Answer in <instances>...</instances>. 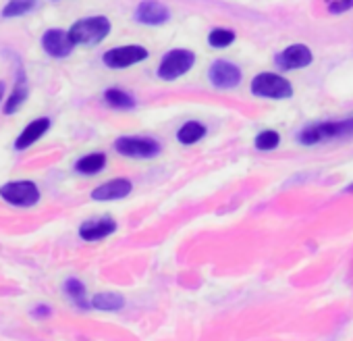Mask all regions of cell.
Listing matches in <instances>:
<instances>
[{"instance_id": "6da1fadb", "label": "cell", "mask_w": 353, "mask_h": 341, "mask_svg": "<svg viewBox=\"0 0 353 341\" xmlns=\"http://www.w3.org/2000/svg\"><path fill=\"white\" fill-rule=\"evenodd\" d=\"M353 135V119L347 121H324V123H316L305 127L299 133V142L305 146L318 144V142H326V139H336V137H349Z\"/></svg>"}, {"instance_id": "7a4b0ae2", "label": "cell", "mask_w": 353, "mask_h": 341, "mask_svg": "<svg viewBox=\"0 0 353 341\" xmlns=\"http://www.w3.org/2000/svg\"><path fill=\"white\" fill-rule=\"evenodd\" d=\"M108 32H110V21L106 17H88V19H79L77 23H73V28L69 30V36L73 44L94 46L102 42L108 36Z\"/></svg>"}, {"instance_id": "3957f363", "label": "cell", "mask_w": 353, "mask_h": 341, "mask_svg": "<svg viewBox=\"0 0 353 341\" xmlns=\"http://www.w3.org/2000/svg\"><path fill=\"white\" fill-rule=\"evenodd\" d=\"M252 92L262 98L281 100V98H289L293 94V88L285 77H281L276 73H260L252 81Z\"/></svg>"}, {"instance_id": "277c9868", "label": "cell", "mask_w": 353, "mask_h": 341, "mask_svg": "<svg viewBox=\"0 0 353 341\" xmlns=\"http://www.w3.org/2000/svg\"><path fill=\"white\" fill-rule=\"evenodd\" d=\"M196 63V55L192 50H170L162 57V63L158 67V75L162 79H176L183 73H188Z\"/></svg>"}, {"instance_id": "5b68a950", "label": "cell", "mask_w": 353, "mask_h": 341, "mask_svg": "<svg viewBox=\"0 0 353 341\" xmlns=\"http://www.w3.org/2000/svg\"><path fill=\"white\" fill-rule=\"evenodd\" d=\"M0 196L13 206H34L40 200V190L32 182H13L0 188Z\"/></svg>"}, {"instance_id": "8992f818", "label": "cell", "mask_w": 353, "mask_h": 341, "mask_svg": "<svg viewBox=\"0 0 353 341\" xmlns=\"http://www.w3.org/2000/svg\"><path fill=\"white\" fill-rule=\"evenodd\" d=\"M114 148L123 156L133 158H152L160 152V144L150 137H119Z\"/></svg>"}, {"instance_id": "52a82bcc", "label": "cell", "mask_w": 353, "mask_h": 341, "mask_svg": "<svg viewBox=\"0 0 353 341\" xmlns=\"http://www.w3.org/2000/svg\"><path fill=\"white\" fill-rule=\"evenodd\" d=\"M143 59H148V50L143 46H137V44L112 48L104 55V63L110 69H125V67H131L135 63H141Z\"/></svg>"}, {"instance_id": "ba28073f", "label": "cell", "mask_w": 353, "mask_h": 341, "mask_svg": "<svg viewBox=\"0 0 353 341\" xmlns=\"http://www.w3.org/2000/svg\"><path fill=\"white\" fill-rule=\"evenodd\" d=\"M210 81L221 90H231L241 84V69L229 61H216L210 67Z\"/></svg>"}, {"instance_id": "9c48e42d", "label": "cell", "mask_w": 353, "mask_h": 341, "mask_svg": "<svg viewBox=\"0 0 353 341\" xmlns=\"http://www.w3.org/2000/svg\"><path fill=\"white\" fill-rule=\"evenodd\" d=\"M42 46L44 50L50 55V57H57V59H63V57H69L71 50H73V40L69 36V32H61V30H48L42 38Z\"/></svg>"}, {"instance_id": "30bf717a", "label": "cell", "mask_w": 353, "mask_h": 341, "mask_svg": "<svg viewBox=\"0 0 353 341\" xmlns=\"http://www.w3.org/2000/svg\"><path fill=\"white\" fill-rule=\"evenodd\" d=\"M310 63H312V52L303 44H293L276 57V65L285 71L301 69V67H307Z\"/></svg>"}, {"instance_id": "8fae6325", "label": "cell", "mask_w": 353, "mask_h": 341, "mask_svg": "<svg viewBox=\"0 0 353 341\" xmlns=\"http://www.w3.org/2000/svg\"><path fill=\"white\" fill-rule=\"evenodd\" d=\"M170 17L168 9L158 0H143L135 11V19L143 26H162Z\"/></svg>"}, {"instance_id": "7c38bea8", "label": "cell", "mask_w": 353, "mask_h": 341, "mask_svg": "<svg viewBox=\"0 0 353 341\" xmlns=\"http://www.w3.org/2000/svg\"><path fill=\"white\" fill-rule=\"evenodd\" d=\"M129 192H131V182H127V179H112V182H106L100 188H96L92 192V198L100 200V202H106V200L125 198V196H129Z\"/></svg>"}, {"instance_id": "4fadbf2b", "label": "cell", "mask_w": 353, "mask_h": 341, "mask_svg": "<svg viewBox=\"0 0 353 341\" xmlns=\"http://www.w3.org/2000/svg\"><path fill=\"white\" fill-rule=\"evenodd\" d=\"M117 229V223L112 219H98V221H88L81 225L79 229V235L88 242H98L110 233H114Z\"/></svg>"}, {"instance_id": "5bb4252c", "label": "cell", "mask_w": 353, "mask_h": 341, "mask_svg": "<svg viewBox=\"0 0 353 341\" xmlns=\"http://www.w3.org/2000/svg\"><path fill=\"white\" fill-rule=\"evenodd\" d=\"M48 127H50V121H48V119H36L34 123H30V125L23 129V133H21L19 139L15 142V148H17V150H26V148L32 146L36 139H40V137L48 131Z\"/></svg>"}, {"instance_id": "9a60e30c", "label": "cell", "mask_w": 353, "mask_h": 341, "mask_svg": "<svg viewBox=\"0 0 353 341\" xmlns=\"http://www.w3.org/2000/svg\"><path fill=\"white\" fill-rule=\"evenodd\" d=\"M104 164H106V156L96 152V154H88L81 160H77L75 168L79 170V173H83V175H94V173H98V170L104 168Z\"/></svg>"}, {"instance_id": "2e32d148", "label": "cell", "mask_w": 353, "mask_h": 341, "mask_svg": "<svg viewBox=\"0 0 353 341\" xmlns=\"http://www.w3.org/2000/svg\"><path fill=\"white\" fill-rule=\"evenodd\" d=\"M206 135V127L198 121H190L185 123L179 133H176V139H179L181 144H196L198 139H202Z\"/></svg>"}, {"instance_id": "e0dca14e", "label": "cell", "mask_w": 353, "mask_h": 341, "mask_svg": "<svg viewBox=\"0 0 353 341\" xmlns=\"http://www.w3.org/2000/svg\"><path fill=\"white\" fill-rule=\"evenodd\" d=\"M125 304L123 295L112 293V291H104V293H96L92 298V306L98 310H121Z\"/></svg>"}, {"instance_id": "ac0fdd59", "label": "cell", "mask_w": 353, "mask_h": 341, "mask_svg": "<svg viewBox=\"0 0 353 341\" xmlns=\"http://www.w3.org/2000/svg\"><path fill=\"white\" fill-rule=\"evenodd\" d=\"M104 100L112 106V108H133L135 106V100L127 94V92H123V90H117V88H112V90H106V94H104Z\"/></svg>"}, {"instance_id": "d6986e66", "label": "cell", "mask_w": 353, "mask_h": 341, "mask_svg": "<svg viewBox=\"0 0 353 341\" xmlns=\"http://www.w3.org/2000/svg\"><path fill=\"white\" fill-rule=\"evenodd\" d=\"M26 98H28V86H26L23 75H21L19 81H17V86H15V90H13V94H11V98H9V102H7V106H5V113L7 115L15 113L26 102Z\"/></svg>"}, {"instance_id": "ffe728a7", "label": "cell", "mask_w": 353, "mask_h": 341, "mask_svg": "<svg viewBox=\"0 0 353 341\" xmlns=\"http://www.w3.org/2000/svg\"><path fill=\"white\" fill-rule=\"evenodd\" d=\"M38 3L36 0H11V3L3 9V17H21L30 13Z\"/></svg>"}, {"instance_id": "44dd1931", "label": "cell", "mask_w": 353, "mask_h": 341, "mask_svg": "<svg viewBox=\"0 0 353 341\" xmlns=\"http://www.w3.org/2000/svg\"><path fill=\"white\" fill-rule=\"evenodd\" d=\"M233 40H235V34L231 30H212V34L208 36V42L212 48H227Z\"/></svg>"}, {"instance_id": "7402d4cb", "label": "cell", "mask_w": 353, "mask_h": 341, "mask_svg": "<svg viewBox=\"0 0 353 341\" xmlns=\"http://www.w3.org/2000/svg\"><path fill=\"white\" fill-rule=\"evenodd\" d=\"M65 289H67V293L81 306V308H88V302H85V287H83V283L81 281H77V279H69L67 281V285H65Z\"/></svg>"}, {"instance_id": "603a6c76", "label": "cell", "mask_w": 353, "mask_h": 341, "mask_svg": "<svg viewBox=\"0 0 353 341\" xmlns=\"http://www.w3.org/2000/svg\"><path fill=\"white\" fill-rule=\"evenodd\" d=\"M281 137L276 131H262L258 137H256V148L258 150H274L279 146Z\"/></svg>"}, {"instance_id": "cb8c5ba5", "label": "cell", "mask_w": 353, "mask_h": 341, "mask_svg": "<svg viewBox=\"0 0 353 341\" xmlns=\"http://www.w3.org/2000/svg\"><path fill=\"white\" fill-rule=\"evenodd\" d=\"M324 3L330 13H343L353 7V0H324Z\"/></svg>"}, {"instance_id": "d4e9b609", "label": "cell", "mask_w": 353, "mask_h": 341, "mask_svg": "<svg viewBox=\"0 0 353 341\" xmlns=\"http://www.w3.org/2000/svg\"><path fill=\"white\" fill-rule=\"evenodd\" d=\"M3 94H5V84L0 81V98H3Z\"/></svg>"}, {"instance_id": "484cf974", "label": "cell", "mask_w": 353, "mask_h": 341, "mask_svg": "<svg viewBox=\"0 0 353 341\" xmlns=\"http://www.w3.org/2000/svg\"><path fill=\"white\" fill-rule=\"evenodd\" d=\"M349 192H353V184H351V186H349Z\"/></svg>"}]
</instances>
